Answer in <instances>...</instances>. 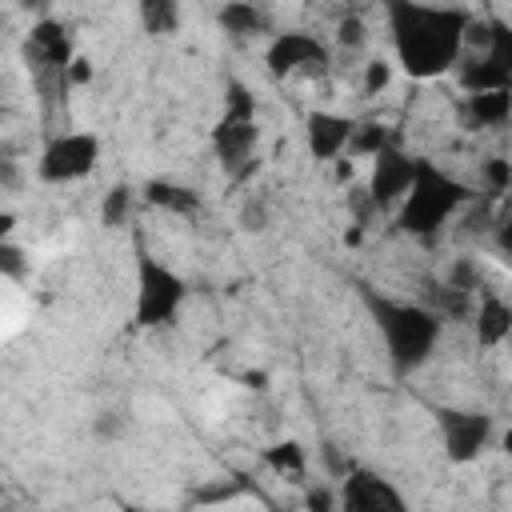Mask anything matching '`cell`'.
Wrapping results in <instances>:
<instances>
[{
    "mask_svg": "<svg viewBox=\"0 0 512 512\" xmlns=\"http://www.w3.org/2000/svg\"><path fill=\"white\" fill-rule=\"evenodd\" d=\"M396 60L412 80H432L456 68L468 52L472 16L460 8H436L424 0H384Z\"/></svg>",
    "mask_w": 512,
    "mask_h": 512,
    "instance_id": "cell-1",
    "label": "cell"
},
{
    "mask_svg": "<svg viewBox=\"0 0 512 512\" xmlns=\"http://www.w3.org/2000/svg\"><path fill=\"white\" fill-rule=\"evenodd\" d=\"M512 336V304L496 292H484L480 296V308H476V340L480 344H500Z\"/></svg>",
    "mask_w": 512,
    "mask_h": 512,
    "instance_id": "cell-13",
    "label": "cell"
},
{
    "mask_svg": "<svg viewBox=\"0 0 512 512\" xmlns=\"http://www.w3.org/2000/svg\"><path fill=\"white\" fill-rule=\"evenodd\" d=\"M220 24H224V32H232V36H256V32L268 28V20H264V12L256 8V0H228V4L220 8Z\"/></svg>",
    "mask_w": 512,
    "mask_h": 512,
    "instance_id": "cell-15",
    "label": "cell"
},
{
    "mask_svg": "<svg viewBox=\"0 0 512 512\" xmlns=\"http://www.w3.org/2000/svg\"><path fill=\"white\" fill-rule=\"evenodd\" d=\"M496 244L512 256V192H508V212L500 216V224H496Z\"/></svg>",
    "mask_w": 512,
    "mask_h": 512,
    "instance_id": "cell-22",
    "label": "cell"
},
{
    "mask_svg": "<svg viewBox=\"0 0 512 512\" xmlns=\"http://www.w3.org/2000/svg\"><path fill=\"white\" fill-rule=\"evenodd\" d=\"M276 476H304V468H308V456H304V448L296 444V440H280V444H272V448H264V456H260Z\"/></svg>",
    "mask_w": 512,
    "mask_h": 512,
    "instance_id": "cell-16",
    "label": "cell"
},
{
    "mask_svg": "<svg viewBox=\"0 0 512 512\" xmlns=\"http://www.w3.org/2000/svg\"><path fill=\"white\" fill-rule=\"evenodd\" d=\"M416 168H420V160H412L400 144L388 140V144L372 156V180H368V196H372V204H376V208H392V204H400V200L408 196L412 180H416Z\"/></svg>",
    "mask_w": 512,
    "mask_h": 512,
    "instance_id": "cell-7",
    "label": "cell"
},
{
    "mask_svg": "<svg viewBox=\"0 0 512 512\" xmlns=\"http://www.w3.org/2000/svg\"><path fill=\"white\" fill-rule=\"evenodd\" d=\"M256 136H260L256 132V100L240 80H232L228 96H224V116L212 128V148H216L220 164L228 172H240L256 152Z\"/></svg>",
    "mask_w": 512,
    "mask_h": 512,
    "instance_id": "cell-4",
    "label": "cell"
},
{
    "mask_svg": "<svg viewBox=\"0 0 512 512\" xmlns=\"http://www.w3.org/2000/svg\"><path fill=\"white\" fill-rule=\"evenodd\" d=\"M184 304V280L160 264L156 256L140 252V292H136V320L140 324H168Z\"/></svg>",
    "mask_w": 512,
    "mask_h": 512,
    "instance_id": "cell-5",
    "label": "cell"
},
{
    "mask_svg": "<svg viewBox=\"0 0 512 512\" xmlns=\"http://www.w3.org/2000/svg\"><path fill=\"white\" fill-rule=\"evenodd\" d=\"M176 4H180V0H144V20H148V28L168 32V28L176 24Z\"/></svg>",
    "mask_w": 512,
    "mask_h": 512,
    "instance_id": "cell-20",
    "label": "cell"
},
{
    "mask_svg": "<svg viewBox=\"0 0 512 512\" xmlns=\"http://www.w3.org/2000/svg\"><path fill=\"white\" fill-rule=\"evenodd\" d=\"M28 48L36 52V60H40V64L56 68L60 76H64V72H68V64L76 60V56H72V40L64 36V28H60L56 20H40V24L32 28V36H28Z\"/></svg>",
    "mask_w": 512,
    "mask_h": 512,
    "instance_id": "cell-12",
    "label": "cell"
},
{
    "mask_svg": "<svg viewBox=\"0 0 512 512\" xmlns=\"http://www.w3.org/2000/svg\"><path fill=\"white\" fill-rule=\"evenodd\" d=\"M368 304H372V316H376V328H380V336H384V348H388L392 368H396V372L420 368V364L432 356L444 320H440L432 308L404 304V300L368 296Z\"/></svg>",
    "mask_w": 512,
    "mask_h": 512,
    "instance_id": "cell-2",
    "label": "cell"
},
{
    "mask_svg": "<svg viewBox=\"0 0 512 512\" xmlns=\"http://www.w3.org/2000/svg\"><path fill=\"white\" fill-rule=\"evenodd\" d=\"M364 40H368V32H364V20L348 12V16L340 20V28H336V44H340V48H360Z\"/></svg>",
    "mask_w": 512,
    "mask_h": 512,
    "instance_id": "cell-21",
    "label": "cell"
},
{
    "mask_svg": "<svg viewBox=\"0 0 512 512\" xmlns=\"http://www.w3.org/2000/svg\"><path fill=\"white\" fill-rule=\"evenodd\" d=\"M492 436V416L484 412H460V408H444L440 412V440L452 464H468L484 452Z\"/></svg>",
    "mask_w": 512,
    "mask_h": 512,
    "instance_id": "cell-9",
    "label": "cell"
},
{
    "mask_svg": "<svg viewBox=\"0 0 512 512\" xmlns=\"http://www.w3.org/2000/svg\"><path fill=\"white\" fill-rule=\"evenodd\" d=\"M468 120L472 124H504L512 116V88H484V92H468Z\"/></svg>",
    "mask_w": 512,
    "mask_h": 512,
    "instance_id": "cell-14",
    "label": "cell"
},
{
    "mask_svg": "<svg viewBox=\"0 0 512 512\" xmlns=\"http://www.w3.org/2000/svg\"><path fill=\"white\" fill-rule=\"evenodd\" d=\"M148 200L160 204V208L184 212V216L196 212V192H192V188H180V184H168V180H152V184H148Z\"/></svg>",
    "mask_w": 512,
    "mask_h": 512,
    "instance_id": "cell-17",
    "label": "cell"
},
{
    "mask_svg": "<svg viewBox=\"0 0 512 512\" xmlns=\"http://www.w3.org/2000/svg\"><path fill=\"white\" fill-rule=\"evenodd\" d=\"M468 196L472 192L460 180H452L436 164L420 160L416 180H412L408 196L400 200V228L408 236H436L448 224V216H456V208L468 204Z\"/></svg>",
    "mask_w": 512,
    "mask_h": 512,
    "instance_id": "cell-3",
    "label": "cell"
},
{
    "mask_svg": "<svg viewBox=\"0 0 512 512\" xmlns=\"http://www.w3.org/2000/svg\"><path fill=\"white\" fill-rule=\"evenodd\" d=\"M128 208H132V188L128 184H116L108 196H104V204H100V216H104V224H124L128 220Z\"/></svg>",
    "mask_w": 512,
    "mask_h": 512,
    "instance_id": "cell-18",
    "label": "cell"
},
{
    "mask_svg": "<svg viewBox=\"0 0 512 512\" xmlns=\"http://www.w3.org/2000/svg\"><path fill=\"white\" fill-rule=\"evenodd\" d=\"M388 84H392V64L380 60V56H372L364 64V96H380Z\"/></svg>",
    "mask_w": 512,
    "mask_h": 512,
    "instance_id": "cell-19",
    "label": "cell"
},
{
    "mask_svg": "<svg viewBox=\"0 0 512 512\" xmlns=\"http://www.w3.org/2000/svg\"><path fill=\"white\" fill-rule=\"evenodd\" d=\"M264 64L272 76H296V72H324L328 64V48L308 36V32H276L268 52H264Z\"/></svg>",
    "mask_w": 512,
    "mask_h": 512,
    "instance_id": "cell-8",
    "label": "cell"
},
{
    "mask_svg": "<svg viewBox=\"0 0 512 512\" xmlns=\"http://www.w3.org/2000/svg\"><path fill=\"white\" fill-rule=\"evenodd\" d=\"M336 496H340V508L348 512H384V508H404V496L376 472L368 468H348L340 480H336Z\"/></svg>",
    "mask_w": 512,
    "mask_h": 512,
    "instance_id": "cell-10",
    "label": "cell"
},
{
    "mask_svg": "<svg viewBox=\"0 0 512 512\" xmlns=\"http://www.w3.org/2000/svg\"><path fill=\"white\" fill-rule=\"evenodd\" d=\"M500 444H504V452H508V456H512V428H508V432H504V440H500Z\"/></svg>",
    "mask_w": 512,
    "mask_h": 512,
    "instance_id": "cell-23",
    "label": "cell"
},
{
    "mask_svg": "<svg viewBox=\"0 0 512 512\" xmlns=\"http://www.w3.org/2000/svg\"><path fill=\"white\" fill-rule=\"evenodd\" d=\"M96 156H100V140L88 136V132H68L60 140H52L40 156V180L48 184H72V180H84L92 168H96Z\"/></svg>",
    "mask_w": 512,
    "mask_h": 512,
    "instance_id": "cell-6",
    "label": "cell"
},
{
    "mask_svg": "<svg viewBox=\"0 0 512 512\" xmlns=\"http://www.w3.org/2000/svg\"><path fill=\"white\" fill-rule=\"evenodd\" d=\"M352 120L348 116H340V112H312L308 116V152L316 156V160H336L340 152H348V144H352Z\"/></svg>",
    "mask_w": 512,
    "mask_h": 512,
    "instance_id": "cell-11",
    "label": "cell"
}]
</instances>
